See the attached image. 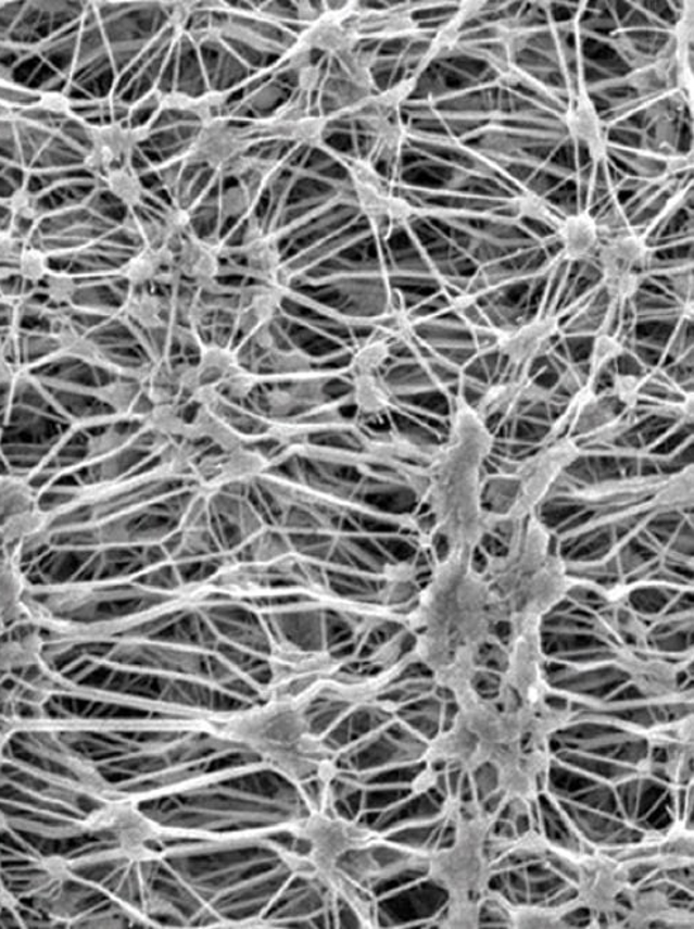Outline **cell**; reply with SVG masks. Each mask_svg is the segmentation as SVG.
<instances>
[{
    "label": "cell",
    "instance_id": "1",
    "mask_svg": "<svg viewBox=\"0 0 694 929\" xmlns=\"http://www.w3.org/2000/svg\"><path fill=\"white\" fill-rule=\"evenodd\" d=\"M491 447L483 418L467 403H459L449 444L431 462L427 489L437 527L451 550L474 551L487 528L480 503V468Z\"/></svg>",
    "mask_w": 694,
    "mask_h": 929
},
{
    "label": "cell",
    "instance_id": "2",
    "mask_svg": "<svg viewBox=\"0 0 694 929\" xmlns=\"http://www.w3.org/2000/svg\"><path fill=\"white\" fill-rule=\"evenodd\" d=\"M515 526L508 554L494 557L482 575L499 612L535 623L567 592V566L551 551V533L537 518Z\"/></svg>",
    "mask_w": 694,
    "mask_h": 929
},
{
    "label": "cell",
    "instance_id": "3",
    "mask_svg": "<svg viewBox=\"0 0 694 929\" xmlns=\"http://www.w3.org/2000/svg\"><path fill=\"white\" fill-rule=\"evenodd\" d=\"M223 732L296 783L327 778L332 769L331 752L312 732L302 706L266 700L232 717Z\"/></svg>",
    "mask_w": 694,
    "mask_h": 929
},
{
    "label": "cell",
    "instance_id": "4",
    "mask_svg": "<svg viewBox=\"0 0 694 929\" xmlns=\"http://www.w3.org/2000/svg\"><path fill=\"white\" fill-rule=\"evenodd\" d=\"M578 456L579 450L573 441L556 438L539 454L522 462L516 474L508 476V482L513 486L512 502L502 523L516 524L532 516L534 509L559 478L560 472L567 469Z\"/></svg>",
    "mask_w": 694,
    "mask_h": 929
},
{
    "label": "cell",
    "instance_id": "5",
    "mask_svg": "<svg viewBox=\"0 0 694 929\" xmlns=\"http://www.w3.org/2000/svg\"><path fill=\"white\" fill-rule=\"evenodd\" d=\"M270 669L269 702L302 706L331 674L332 661L321 654L283 650L274 656Z\"/></svg>",
    "mask_w": 694,
    "mask_h": 929
},
{
    "label": "cell",
    "instance_id": "6",
    "mask_svg": "<svg viewBox=\"0 0 694 929\" xmlns=\"http://www.w3.org/2000/svg\"><path fill=\"white\" fill-rule=\"evenodd\" d=\"M251 146L244 130L231 127L226 118L201 124L187 151V159L194 164L206 165L220 174L222 170L237 156L245 154Z\"/></svg>",
    "mask_w": 694,
    "mask_h": 929
},
{
    "label": "cell",
    "instance_id": "7",
    "mask_svg": "<svg viewBox=\"0 0 694 929\" xmlns=\"http://www.w3.org/2000/svg\"><path fill=\"white\" fill-rule=\"evenodd\" d=\"M222 251L211 241L199 240L189 235L180 242L175 252V269L179 280H187L199 292L216 294L218 292V275H220Z\"/></svg>",
    "mask_w": 694,
    "mask_h": 929
},
{
    "label": "cell",
    "instance_id": "8",
    "mask_svg": "<svg viewBox=\"0 0 694 929\" xmlns=\"http://www.w3.org/2000/svg\"><path fill=\"white\" fill-rule=\"evenodd\" d=\"M556 332H558V322L555 318H535L515 330L503 331L497 337L496 347L508 364L515 368H522L532 364L548 350Z\"/></svg>",
    "mask_w": 694,
    "mask_h": 929
},
{
    "label": "cell",
    "instance_id": "9",
    "mask_svg": "<svg viewBox=\"0 0 694 929\" xmlns=\"http://www.w3.org/2000/svg\"><path fill=\"white\" fill-rule=\"evenodd\" d=\"M287 297V288L258 284L247 285L237 294V327L242 335L253 337L255 332L270 326Z\"/></svg>",
    "mask_w": 694,
    "mask_h": 929
},
{
    "label": "cell",
    "instance_id": "10",
    "mask_svg": "<svg viewBox=\"0 0 694 929\" xmlns=\"http://www.w3.org/2000/svg\"><path fill=\"white\" fill-rule=\"evenodd\" d=\"M605 280L627 275H643L649 266L651 250L643 237L626 231L607 238L597 251Z\"/></svg>",
    "mask_w": 694,
    "mask_h": 929
},
{
    "label": "cell",
    "instance_id": "11",
    "mask_svg": "<svg viewBox=\"0 0 694 929\" xmlns=\"http://www.w3.org/2000/svg\"><path fill=\"white\" fill-rule=\"evenodd\" d=\"M232 255L240 260L242 271L255 283L287 288L277 244L258 228L247 231L245 240L232 251Z\"/></svg>",
    "mask_w": 694,
    "mask_h": 929
},
{
    "label": "cell",
    "instance_id": "12",
    "mask_svg": "<svg viewBox=\"0 0 694 929\" xmlns=\"http://www.w3.org/2000/svg\"><path fill=\"white\" fill-rule=\"evenodd\" d=\"M121 275L130 288H150L152 284L171 285L175 279L179 280L175 269V254L166 248L154 250L142 247L123 265Z\"/></svg>",
    "mask_w": 694,
    "mask_h": 929
},
{
    "label": "cell",
    "instance_id": "13",
    "mask_svg": "<svg viewBox=\"0 0 694 929\" xmlns=\"http://www.w3.org/2000/svg\"><path fill=\"white\" fill-rule=\"evenodd\" d=\"M556 230L560 248L568 260L584 261L597 255L603 238L596 218L588 213L560 218Z\"/></svg>",
    "mask_w": 694,
    "mask_h": 929
},
{
    "label": "cell",
    "instance_id": "14",
    "mask_svg": "<svg viewBox=\"0 0 694 929\" xmlns=\"http://www.w3.org/2000/svg\"><path fill=\"white\" fill-rule=\"evenodd\" d=\"M147 136L146 127L126 128L118 123L88 128L89 149L102 152L114 166L130 164L133 151Z\"/></svg>",
    "mask_w": 694,
    "mask_h": 929
},
{
    "label": "cell",
    "instance_id": "15",
    "mask_svg": "<svg viewBox=\"0 0 694 929\" xmlns=\"http://www.w3.org/2000/svg\"><path fill=\"white\" fill-rule=\"evenodd\" d=\"M358 38L353 27L342 26L341 18H337V13L332 12L325 18L318 17L315 26L304 32L301 41L308 49L327 52L336 59L346 51L356 49Z\"/></svg>",
    "mask_w": 694,
    "mask_h": 929
},
{
    "label": "cell",
    "instance_id": "16",
    "mask_svg": "<svg viewBox=\"0 0 694 929\" xmlns=\"http://www.w3.org/2000/svg\"><path fill=\"white\" fill-rule=\"evenodd\" d=\"M50 332L52 342H54L60 354L71 356V359L84 362V364L106 365V356H104L101 348L85 337L68 317H50Z\"/></svg>",
    "mask_w": 694,
    "mask_h": 929
},
{
    "label": "cell",
    "instance_id": "17",
    "mask_svg": "<svg viewBox=\"0 0 694 929\" xmlns=\"http://www.w3.org/2000/svg\"><path fill=\"white\" fill-rule=\"evenodd\" d=\"M567 126L570 135L583 142L594 159L605 154V137L601 118L597 117L596 109L589 98H579L578 102L569 109Z\"/></svg>",
    "mask_w": 694,
    "mask_h": 929
},
{
    "label": "cell",
    "instance_id": "18",
    "mask_svg": "<svg viewBox=\"0 0 694 929\" xmlns=\"http://www.w3.org/2000/svg\"><path fill=\"white\" fill-rule=\"evenodd\" d=\"M351 398L364 416H379L391 407L393 397L382 376L374 374L353 376Z\"/></svg>",
    "mask_w": 694,
    "mask_h": 929
},
{
    "label": "cell",
    "instance_id": "19",
    "mask_svg": "<svg viewBox=\"0 0 694 929\" xmlns=\"http://www.w3.org/2000/svg\"><path fill=\"white\" fill-rule=\"evenodd\" d=\"M123 312L142 330L156 331L164 327V300L150 288H131Z\"/></svg>",
    "mask_w": 694,
    "mask_h": 929
},
{
    "label": "cell",
    "instance_id": "20",
    "mask_svg": "<svg viewBox=\"0 0 694 929\" xmlns=\"http://www.w3.org/2000/svg\"><path fill=\"white\" fill-rule=\"evenodd\" d=\"M194 362L201 379V389L220 388L227 376L240 366L235 352L218 346H203Z\"/></svg>",
    "mask_w": 694,
    "mask_h": 929
},
{
    "label": "cell",
    "instance_id": "21",
    "mask_svg": "<svg viewBox=\"0 0 694 929\" xmlns=\"http://www.w3.org/2000/svg\"><path fill=\"white\" fill-rule=\"evenodd\" d=\"M264 464L265 462L260 455L239 448V450L225 452V456L213 464L206 470V475L207 478L211 476V482H235V480L251 478V476L258 474L264 469Z\"/></svg>",
    "mask_w": 694,
    "mask_h": 929
},
{
    "label": "cell",
    "instance_id": "22",
    "mask_svg": "<svg viewBox=\"0 0 694 929\" xmlns=\"http://www.w3.org/2000/svg\"><path fill=\"white\" fill-rule=\"evenodd\" d=\"M226 99L227 95L220 92L204 93L199 98L185 93H168L161 98L160 104L165 111L193 114L204 124L222 117L216 113L225 106Z\"/></svg>",
    "mask_w": 694,
    "mask_h": 929
},
{
    "label": "cell",
    "instance_id": "23",
    "mask_svg": "<svg viewBox=\"0 0 694 929\" xmlns=\"http://www.w3.org/2000/svg\"><path fill=\"white\" fill-rule=\"evenodd\" d=\"M391 338L382 335V332L377 331L366 338L355 348L353 356H351L350 366L353 376L379 374V371L391 359Z\"/></svg>",
    "mask_w": 694,
    "mask_h": 929
},
{
    "label": "cell",
    "instance_id": "24",
    "mask_svg": "<svg viewBox=\"0 0 694 929\" xmlns=\"http://www.w3.org/2000/svg\"><path fill=\"white\" fill-rule=\"evenodd\" d=\"M37 507L35 492L25 480L0 476V528L14 514Z\"/></svg>",
    "mask_w": 694,
    "mask_h": 929
},
{
    "label": "cell",
    "instance_id": "25",
    "mask_svg": "<svg viewBox=\"0 0 694 929\" xmlns=\"http://www.w3.org/2000/svg\"><path fill=\"white\" fill-rule=\"evenodd\" d=\"M260 376L275 378H299L312 371V360L301 351L269 350L260 364Z\"/></svg>",
    "mask_w": 694,
    "mask_h": 929
},
{
    "label": "cell",
    "instance_id": "26",
    "mask_svg": "<svg viewBox=\"0 0 694 929\" xmlns=\"http://www.w3.org/2000/svg\"><path fill=\"white\" fill-rule=\"evenodd\" d=\"M103 180L113 197L130 209V212L136 211L144 200V186L131 164L116 166Z\"/></svg>",
    "mask_w": 694,
    "mask_h": 929
},
{
    "label": "cell",
    "instance_id": "27",
    "mask_svg": "<svg viewBox=\"0 0 694 929\" xmlns=\"http://www.w3.org/2000/svg\"><path fill=\"white\" fill-rule=\"evenodd\" d=\"M94 398L118 414L130 412L142 394V385L136 379H116L92 390Z\"/></svg>",
    "mask_w": 694,
    "mask_h": 929
},
{
    "label": "cell",
    "instance_id": "28",
    "mask_svg": "<svg viewBox=\"0 0 694 929\" xmlns=\"http://www.w3.org/2000/svg\"><path fill=\"white\" fill-rule=\"evenodd\" d=\"M152 430L169 437H182L185 440H193L192 423H187L180 412L179 404H163L152 406L147 414Z\"/></svg>",
    "mask_w": 694,
    "mask_h": 929
},
{
    "label": "cell",
    "instance_id": "29",
    "mask_svg": "<svg viewBox=\"0 0 694 929\" xmlns=\"http://www.w3.org/2000/svg\"><path fill=\"white\" fill-rule=\"evenodd\" d=\"M50 271L49 256L46 252L30 246L23 248L21 259L17 262V273L26 283L42 284Z\"/></svg>",
    "mask_w": 694,
    "mask_h": 929
},
{
    "label": "cell",
    "instance_id": "30",
    "mask_svg": "<svg viewBox=\"0 0 694 929\" xmlns=\"http://www.w3.org/2000/svg\"><path fill=\"white\" fill-rule=\"evenodd\" d=\"M8 206L11 209L13 224L16 227H22L23 224L25 226H33L40 218V209H38L37 199L27 185L21 186L9 198Z\"/></svg>",
    "mask_w": 694,
    "mask_h": 929
},
{
    "label": "cell",
    "instance_id": "31",
    "mask_svg": "<svg viewBox=\"0 0 694 929\" xmlns=\"http://www.w3.org/2000/svg\"><path fill=\"white\" fill-rule=\"evenodd\" d=\"M45 292L56 306H70L78 292V284L73 275L50 271L45 279Z\"/></svg>",
    "mask_w": 694,
    "mask_h": 929
},
{
    "label": "cell",
    "instance_id": "32",
    "mask_svg": "<svg viewBox=\"0 0 694 929\" xmlns=\"http://www.w3.org/2000/svg\"><path fill=\"white\" fill-rule=\"evenodd\" d=\"M622 355V346L620 341L610 336L602 335L596 338L592 348L591 361H589V372L592 376L601 374L610 362L620 359Z\"/></svg>",
    "mask_w": 694,
    "mask_h": 929
},
{
    "label": "cell",
    "instance_id": "33",
    "mask_svg": "<svg viewBox=\"0 0 694 929\" xmlns=\"http://www.w3.org/2000/svg\"><path fill=\"white\" fill-rule=\"evenodd\" d=\"M260 376L254 374V372L242 369L241 366L239 368L231 372L230 375L227 376L225 382L220 385V388L225 390V393L228 398L232 399H245L249 398L255 386L260 384ZM218 388V390H220Z\"/></svg>",
    "mask_w": 694,
    "mask_h": 929
},
{
    "label": "cell",
    "instance_id": "34",
    "mask_svg": "<svg viewBox=\"0 0 694 929\" xmlns=\"http://www.w3.org/2000/svg\"><path fill=\"white\" fill-rule=\"evenodd\" d=\"M517 212L521 216L532 218V221L544 222L558 226L560 218L555 216L553 208L546 200L535 197V194H527L517 200Z\"/></svg>",
    "mask_w": 694,
    "mask_h": 929
},
{
    "label": "cell",
    "instance_id": "35",
    "mask_svg": "<svg viewBox=\"0 0 694 929\" xmlns=\"http://www.w3.org/2000/svg\"><path fill=\"white\" fill-rule=\"evenodd\" d=\"M641 379L634 375L617 374L613 378L611 397L626 407H632L640 398Z\"/></svg>",
    "mask_w": 694,
    "mask_h": 929
},
{
    "label": "cell",
    "instance_id": "36",
    "mask_svg": "<svg viewBox=\"0 0 694 929\" xmlns=\"http://www.w3.org/2000/svg\"><path fill=\"white\" fill-rule=\"evenodd\" d=\"M667 83L668 71H665L659 65H651L648 68L636 71L630 78L631 87L641 90V92H653V90L663 89L667 87Z\"/></svg>",
    "mask_w": 694,
    "mask_h": 929
},
{
    "label": "cell",
    "instance_id": "37",
    "mask_svg": "<svg viewBox=\"0 0 694 929\" xmlns=\"http://www.w3.org/2000/svg\"><path fill=\"white\" fill-rule=\"evenodd\" d=\"M23 238L14 236L13 233H0V266H16L21 259L23 248H25Z\"/></svg>",
    "mask_w": 694,
    "mask_h": 929
},
{
    "label": "cell",
    "instance_id": "38",
    "mask_svg": "<svg viewBox=\"0 0 694 929\" xmlns=\"http://www.w3.org/2000/svg\"><path fill=\"white\" fill-rule=\"evenodd\" d=\"M38 104H40L42 111L60 114V116L71 112V100L63 93L49 92L41 95L40 103Z\"/></svg>",
    "mask_w": 694,
    "mask_h": 929
},
{
    "label": "cell",
    "instance_id": "39",
    "mask_svg": "<svg viewBox=\"0 0 694 929\" xmlns=\"http://www.w3.org/2000/svg\"><path fill=\"white\" fill-rule=\"evenodd\" d=\"M13 376L14 375L11 362L4 359V356H0V388H2V386L12 384Z\"/></svg>",
    "mask_w": 694,
    "mask_h": 929
},
{
    "label": "cell",
    "instance_id": "40",
    "mask_svg": "<svg viewBox=\"0 0 694 929\" xmlns=\"http://www.w3.org/2000/svg\"><path fill=\"white\" fill-rule=\"evenodd\" d=\"M14 275H18L16 266H0V283L11 279Z\"/></svg>",
    "mask_w": 694,
    "mask_h": 929
}]
</instances>
